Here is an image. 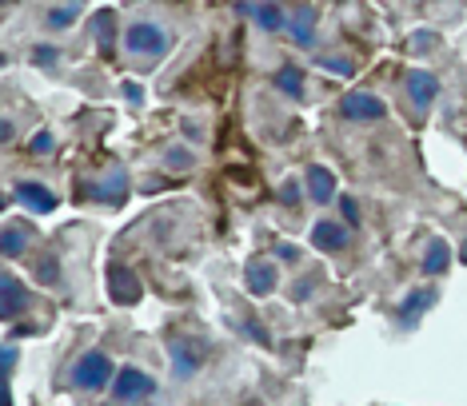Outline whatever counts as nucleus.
Returning a JSON list of instances; mask_svg holds the SVG:
<instances>
[{"label": "nucleus", "instance_id": "f257e3e1", "mask_svg": "<svg viewBox=\"0 0 467 406\" xmlns=\"http://www.w3.org/2000/svg\"><path fill=\"white\" fill-rule=\"evenodd\" d=\"M72 387L77 391H104V387H112V379H116V367H112V359L104 355V350H84V355L72 362Z\"/></svg>", "mask_w": 467, "mask_h": 406}, {"label": "nucleus", "instance_id": "f03ea898", "mask_svg": "<svg viewBox=\"0 0 467 406\" xmlns=\"http://www.w3.org/2000/svg\"><path fill=\"white\" fill-rule=\"evenodd\" d=\"M124 48L132 52V56H164L168 52V32L161 20H132L129 28H124Z\"/></svg>", "mask_w": 467, "mask_h": 406}, {"label": "nucleus", "instance_id": "7ed1b4c3", "mask_svg": "<svg viewBox=\"0 0 467 406\" xmlns=\"http://www.w3.org/2000/svg\"><path fill=\"white\" fill-rule=\"evenodd\" d=\"M168 359H172V379L184 382L204 367L208 343H200V339H192V335H176V339H168Z\"/></svg>", "mask_w": 467, "mask_h": 406}, {"label": "nucleus", "instance_id": "20e7f679", "mask_svg": "<svg viewBox=\"0 0 467 406\" xmlns=\"http://www.w3.org/2000/svg\"><path fill=\"white\" fill-rule=\"evenodd\" d=\"M156 394V379L140 367H120L112 379V402H144Z\"/></svg>", "mask_w": 467, "mask_h": 406}, {"label": "nucleus", "instance_id": "39448f33", "mask_svg": "<svg viewBox=\"0 0 467 406\" xmlns=\"http://www.w3.org/2000/svg\"><path fill=\"white\" fill-rule=\"evenodd\" d=\"M339 116L352 124H368V120H384L388 116V104L371 92H344L339 96Z\"/></svg>", "mask_w": 467, "mask_h": 406}, {"label": "nucleus", "instance_id": "423d86ee", "mask_svg": "<svg viewBox=\"0 0 467 406\" xmlns=\"http://www.w3.org/2000/svg\"><path fill=\"white\" fill-rule=\"evenodd\" d=\"M77 196H80V199L88 196V199H100V203H116V208H120V203L129 199V172H124V167H116V172H109L104 179H97V184H88V188L80 184Z\"/></svg>", "mask_w": 467, "mask_h": 406}, {"label": "nucleus", "instance_id": "0eeeda50", "mask_svg": "<svg viewBox=\"0 0 467 406\" xmlns=\"http://www.w3.org/2000/svg\"><path fill=\"white\" fill-rule=\"evenodd\" d=\"M275 283H280V267H275V259H252L244 267V287H248V295L268 299L275 291Z\"/></svg>", "mask_w": 467, "mask_h": 406}, {"label": "nucleus", "instance_id": "6e6552de", "mask_svg": "<svg viewBox=\"0 0 467 406\" xmlns=\"http://www.w3.org/2000/svg\"><path fill=\"white\" fill-rule=\"evenodd\" d=\"M348 239H352V228H344L339 219H316L312 235H307V243L316 251H344Z\"/></svg>", "mask_w": 467, "mask_h": 406}, {"label": "nucleus", "instance_id": "1a4fd4ad", "mask_svg": "<svg viewBox=\"0 0 467 406\" xmlns=\"http://www.w3.org/2000/svg\"><path fill=\"white\" fill-rule=\"evenodd\" d=\"M403 88H408V100L416 104L420 112H428L435 104V96H440V80H435L431 72H423V68H411L408 76H403Z\"/></svg>", "mask_w": 467, "mask_h": 406}, {"label": "nucleus", "instance_id": "9d476101", "mask_svg": "<svg viewBox=\"0 0 467 406\" xmlns=\"http://www.w3.org/2000/svg\"><path fill=\"white\" fill-rule=\"evenodd\" d=\"M13 199L25 203L28 211H36V216H48V211H57V196H52L45 184H36V179H20V184L13 188Z\"/></svg>", "mask_w": 467, "mask_h": 406}, {"label": "nucleus", "instance_id": "9b49d317", "mask_svg": "<svg viewBox=\"0 0 467 406\" xmlns=\"http://www.w3.org/2000/svg\"><path fill=\"white\" fill-rule=\"evenodd\" d=\"M109 295L120 307H132V303H140L144 287H140V279H136L129 267H109Z\"/></svg>", "mask_w": 467, "mask_h": 406}, {"label": "nucleus", "instance_id": "f8f14e48", "mask_svg": "<svg viewBox=\"0 0 467 406\" xmlns=\"http://www.w3.org/2000/svg\"><path fill=\"white\" fill-rule=\"evenodd\" d=\"M435 299H440L435 295V287H416V291H408L403 295V303H400V323L411 330L423 315H428V307H435Z\"/></svg>", "mask_w": 467, "mask_h": 406}, {"label": "nucleus", "instance_id": "ddd939ff", "mask_svg": "<svg viewBox=\"0 0 467 406\" xmlns=\"http://www.w3.org/2000/svg\"><path fill=\"white\" fill-rule=\"evenodd\" d=\"M25 303H28L25 283H20L13 271H5V275H0V315L16 319V311H25Z\"/></svg>", "mask_w": 467, "mask_h": 406}, {"label": "nucleus", "instance_id": "4468645a", "mask_svg": "<svg viewBox=\"0 0 467 406\" xmlns=\"http://www.w3.org/2000/svg\"><path fill=\"white\" fill-rule=\"evenodd\" d=\"M236 13L240 16H256L260 20V28H268V32H288V13H284L280 5H236Z\"/></svg>", "mask_w": 467, "mask_h": 406}, {"label": "nucleus", "instance_id": "2eb2a0df", "mask_svg": "<svg viewBox=\"0 0 467 406\" xmlns=\"http://www.w3.org/2000/svg\"><path fill=\"white\" fill-rule=\"evenodd\" d=\"M304 184H307V196H312V203H320V208L336 199V176L327 172L324 164H312V167H307V179H304Z\"/></svg>", "mask_w": 467, "mask_h": 406}, {"label": "nucleus", "instance_id": "dca6fc26", "mask_svg": "<svg viewBox=\"0 0 467 406\" xmlns=\"http://www.w3.org/2000/svg\"><path fill=\"white\" fill-rule=\"evenodd\" d=\"M448 267H451V243L443 239V235H435V239H428V251H423L420 271L423 275H448Z\"/></svg>", "mask_w": 467, "mask_h": 406}, {"label": "nucleus", "instance_id": "f3484780", "mask_svg": "<svg viewBox=\"0 0 467 406\" xmlns=\"http://www.w3.org/2000/svg\"><path fill=\"white\" fill-rule=\"evenodd\" d=\"M275 88H280L284 96H288V100H304V72L296 68V64H280V68H275Z\"/></svg>", "mask_w": 467, "mask_h": 406}, {"label": "nucleus", "instance_id": "a211bd4d", "mask_svg": "<svg viewBox=\"0 0 467 406\" xmlns=\"http://www.w3.org/2000/svg\"><path fill=\"white\" fill-rule=\"evenodd\" d=\"M288 32H292V40H296L300 48L316 45V13H312V8H300V13H296V20L288 25Z\"/></svg>", "mask_w": 467, "mask_h": 406}, {"label": "nucleus", "instance_id": "6ab92c4d", "mask_svg": "<svg viewBox=\"0 0 467 406\" xmlns=\"http://www.w3.org/2000/svg\"><path fill=\"white\" fill-rule=\"evenodd\" d=\"M80 13H84L80 5H52L48 13H45V25L60 32V28H68V25H72V20H77Z\"/></svg>", "mask_w": 467, "mask_h": 406}, {"label": "nucleus", "instance_id": "aec40b11", "mask_svg": "<svg viewBox=\"0 0 467 406\" xmlns=\"http://www.w3.org/2000/svg\"><path fill=\"white\" fill-rule=\"evenodd\" d=\"M92 32H97L100 48H104V52H112V32H116V16H112V8H100L97 20H92Z\"/></svg>", "mask_w": 467, "mask_h": 406}, {"label": "nucleus", "instance_id": "412c9836", "mask_svg": "<svg viewBox=\"0 0 467 406\" xmlns=\"http://www.w3.org/2000/svg\"><path fill=\"white\" fill-rule=\"evenodd\" d=\"M0 251H5V259H16L20 251L28 248V231H20V228H5V235H0Z\"/></svg>", "mask_w": 467, "mask_h": 406}, {"label": "nucleus", "instance_id": "4be33fe9", "mask_svg": "<svg viewBox=\"0 0 467 406\" xmlns=\"http://www.w3.org/2000/svg\"><path fill=\"white\" fill-rule=\"evenodd\" d=\"M164 164L172 167V172H188V167L196 164V156L188 152V147H168V152H164Z\"/></svg>", "mask_w": 467, "mask_h": 406}, {"label": "nucleus", "instance_id": "5701e85b", "mask_svg": "<svg viewBox=\"0 0 467 406\" xmlns=\"http://www.w3.org/2000/svg\"><path fill=\"white\" fill-rule=\"evenodd\" d=\"M316 64L327 68V72H336V76H352V72H356V64L348 56H316Z\"/></svg>", "mask_w": 467, "mask_h": 406}, {"label": "nucleus", "instance_id": "b1692460", "mask_svg": "<svg viewBox=\"0 0 467 406\" xmlns=\"http://www.w3.org/2000/svg\"><path fill=\"white\" fill-rule=\"evenodd\" d=\"M33 64H36V68H57V64H60V48L36 45V48H33Z\"/></svg>", "mask_w": 467, "mask_h": 406}, {"label": "nucleus", "instance_id": "393cba45", "mask_svg": "<svg viewBox=\"0 0 467 406\" xmlns=\"http://www.w3.org/2000/svg\"><path fill=\"white\" fill-rule=\"evenodd\" d=\"M52 147H57V140H52L48 127H40L33 140H28V152H33V156H52Z\"/></svg>", "mask_w": 467, "mask_h": 406}, {"label": "nucleus", "instance_id": "a878e982", "mask_svg": "<svg viewBox=\"0 0 467 406\" xmlns=\"http://www.w3.org/2000/svg\"><path fill=\"white\" fill-rule=\"evenodd\" d=\"M275 196H280L284 208H296V203H300V179H284Z\"/></svg>", "mask_w": 467, "mask_h": 406}, {"label": "nucleus", "instance_id": "bb28decb", "mask_svg": "<svg viewBox=\"0 0 467 406\" xmlns=\"http://www.w3.org/2000/svg\"><path fill=\"white\" fill-rule=\"evenodd\" d=\"M236 327H240V335L256 339V343H260V347H268V343H272V339H268V330H264V327L256 323V319H244V323H236Z\"/></svg>", "mask_w": 467, "mask_h": 406}, {"label": "nucleus", "instance_id": "cd10ccee", "mask_svg": "<svg viewBox=\"0 0 467 406\" xmlns=\"http://www.w3.org/2000/svg\"><path fill=\"white\" fill-rule=\"evenodd\" d=\"M339 211H344V223L348 228H359V203L352 196H339Z\"/></svg>", "mask_w": 467, "mask_h": 406}, {"label": "nucleus", "instance_id": "c85d7f7f", "mask_svg": "<svg viewBox=\"0 0 467 406\" xmlns=\"http://www.w3.org/2000/svg\"><path fill=\"white\" fill-rule=\"evenodd\" d=\"M312 295H316V279H300V283L292 287V299H296V303H304V299H312Z\"/></svg>", "mask_w": 467, "mask_h": 406}, {"label": "nucleus", "instance_id": "c756f323", "mask_svg": "<svg viewBox=\"0 0 467 406\" xmlns=\"http://www.w3.org/2000/svg\"><path fill=\"white\" fill-rule=\"evenodd\" d=\"M124 100H129L132 108H136V104H144V88L136 80H124Z\"/></svg>", "mask_w": 467, "mask_h": 406}, {"label": "nucleus", "instance_id": "7c9ffc66", "mask_svg": "<svg viewBox=\"0 0 467 406\" xmlns=\"http://www.w3.org/2000/svg\"><path fill=\"white\" fill-rule=\"evenodd\" d=\"M275 259L296 263V259H300V248H292V243H275Z\"/></svg>", "mask_w": 467, "mask_h": 406}, {"label": "nucleus", "instance_id": "2f4dec72", "mask_svg": "<svg viewBox=\"0 0 467 406\" xmlns=\"http://www.w3.org/2000/svg\"><path fill=\"white\" fill-rule=\"evenodd\" d=\"M40 279H45V283H57V279H60L57 259H45V263H40Z\"/></svg>", "mask_w": 467, "mask_h": 406}, {"label": "nucleus", "instance_id": "473e14b6", "mask_svg": "<svg viewBox=\"0 0 467 406\" xmlns=\"http://www.w3.org/2000/svg\"><path fill=\"white\" fill-rule=\"evenodd\" d=\"M0 362H5V382H8L13 379V370H16V347H5V359Z\"/></svg>", "mask_w": 467, "mask_h": 406}]
</instances>
